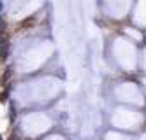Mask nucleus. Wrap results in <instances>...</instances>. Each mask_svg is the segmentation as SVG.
<instances>
[{
    "label": "nucleus",
    "instance_id": "f257e3e1",
    "mask_svg": "<svg viewBox=\"0 0 146 140\" xmlns=\"http://www.w3.org/2000/svg\"><path fill=\"white\" fill-rule=\"evenodd\" d=\"M7 56H9V44L2 39V40H0V61L4 63L7 60Z\"/></svg>",
    "mask_w": 146,
    "mask_h": 140
},
{
    "label": "nucleus",
    "instance_id": "f03ea898",
    "mask_svg": "<svg viewBox=\"0 0 146 140\" xmlns=\"http://www.w3.org/2000/svg\"><path fill=\"white\" fill-rule=\"evenodd\" d=\"M5 26H7V23H5V21H4L2 18H0V32H2V30H4Z\"/></svg>",
    "mask_w": 146,
    "mask_h": 140
},
{
    "label": "nucleus",
    "instance_id": "7ed1b4c3",
    "mask_svg": "<svg viewBox=\"0 0 146 140\" xmlns=\"http://www.w3.org/2000/svg\"><path fill=\"white\" fill-rule=\"evenodd\" d=\"M2 9H4V4H2V2H0V11H2Z\"/></svg>",
    "mask_w": 146,
    "mask_h": 140
}]
</instances>
